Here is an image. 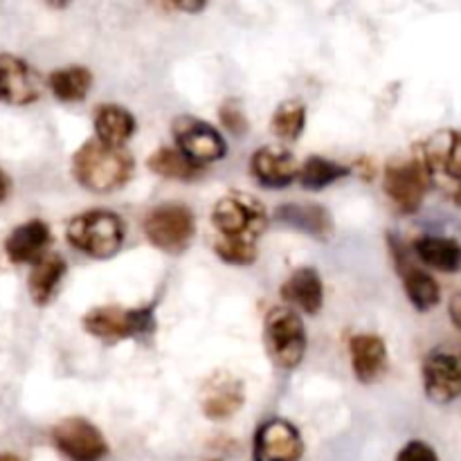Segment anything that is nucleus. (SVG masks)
I'll return each mask as SVG.
<instances>
[{
  "instance_id": "473e14b6",
  "label": "nucleus",
  "mask_w": 461,
  "mask_h": 461,
  "mask_svg": "<svg viewBox=\"0 0 461 461\" xmlns=\"http://www.w3.org/2000/svg\"><path fill=\"white\" fill-rule=\"evenodd\" d=\"M169 7L176 9V12L198 14V12H203V9H205V3H171Z\"/></svg>"
},
{
  "instance_id": "bb28decb",
  "label": "nucleus",
  "mask_w": 461,
  "mask_h": 461,
  "mask_svg": "<svg viewBox=\"0 0 461 461\" xmlns=\"http://www.w3.org/2000/svg\"><path fill=\"white\" fill-rule=\"evenodd\" d=\"M306 124V106L300 99H286L279 104L273 113V133L284 142H295L302 133H304Z\"/></svg>"
},
{
  "instance_id": "6ab92c4d",
  "label": "nucleus",
  "mask_w": 461,
  "mask_h": 461,
  "mask_svg": "<svg viewBox=\"0 0 461 461\" xmlns=\"http://www.w3.org/2000/svg\"><path fill=\"white\" fill-rule=\"evenodd\" d=\"M282 297L288 304L304 311V313L315 315L324 304L322 277H320L318 270L311 268V266L297 268L295 273L282 284Z\"/></svg>"
},
{
  "instance_id": "c85d7f7f",
  "label": "nucleus",
  "mask_w": 461,
  "mask_h": 461,
  "mask_svg": "<svg viewBox=\"0 0 461 461\" xmlns=\"http://www.w3.org/2000/svg\"><path fill=\"white\" fill-rule=\"evenodd\" d=\"M219 117H221V124H223L225 129L230 131V133L243 135L248 131L246 113H243V108L239 106L237 102H232V99H230V102H225L223 106H221Z\"/></svg>"
},
{
  "instance_id": "9d476101",
  "label": "nucleus",
  "mask_w": 461,
  "mask_h": 461,
  "mask_svg": "<svg viewBox=\"0 0 461 461\" xmlns=\"http://www.w3.org/2000/svg\"><path fill=\"white\" fill-rule=\"evenodd\" d=\"M423 390L432 403H453L461 394V354L435 349L423 360Z\"/></svg>"
},
{
  "instance_id": "7c9ffc66",
  "label": "nucleus",
  "mask_w": 461,
  "mask_h": 461,
  "mask_svg": "<svg viewBox=\"0 0 461 461\" xmlns=\"http://www.w3.org/2000/svg\"><path fill=\"white\" fill-rule=\"evenodd\" d=\"M351 171H356V174H358L363 180H367V183L376 176V167H374V162L369 160V158H363V160L356 162V167Z\"/></svg>"
},
{
  "instance_id": "39448f33",
  "label": "nucleus",
  "mask_w": 461,
  "mask_h": 461,
  "mask_svg": "<svg viewBox=\"0 0 461 461\" xmlns=\"http://www.w3.org/2000/svg\"><path fill=\"white\" fill-rule=\"evenodd\" d=\"M432 174L423 162L421 153L414 147L412 158L405 160H390L383 176V189L387 198L403 214H414L423 205L426 192L430 189Z\"/></svg>"
},
{
  "instance_id": "f704fd0d",
  "label": "nucleus",
  "mask_w": 461,
  "mask_h": 461,
  "mask_svg": "<svg viewBox=\"0 0 461 461\" xmlns=\"http://www.w3.org/2000/svg\"><path fill=\"white\" fill-rule=\"evenodd\" d=\"M0 461H23V459L16 457V455H12V453H0Z\"/></svg>"
},
{
  "instance_id": "a878e982",
  "label": "nucleus",
  "mask_w": 461,
  "mask_h": 461,
  "mask_svg": "<svg viewBox=\"0 0 461 461\" xmlns=\"http://www.w3.org/2000/svg\"><path fill=\"white\" fill-rule=\"evenodd\" d=\"M147 167L156 176H162V178L169 180H196L203 174V167L194 165L178 149L171 147H160L156 153H151L147 160Z\"/></svg>"
},
{
  "instance_id": "f03ea898",
  "label": "nucleus",
  "mask_w": 461,
  "mask_h": 461,
  "mask_svg": "<svg viewBox=\"0 0 461 461\" xmlns=\"http://www.w3.org/2000/svg\"><path fill=\"white\" fill-rule=\"evenodd\" d=\"M212 225L219 234V241L257 248V241L268 225V212L261 205L259 198L232 192L216 201L212 210Z\"/></svg>"
},
{
  "instance_id": "4468645a",
  "label": "nucleus",
  "mask_w": 461,
  "mask_h": 461,
  "mask_svg": "<svg viewBox=\"0 0 461 461\" xmlns=\"http://www.w3.org/2000/svg\"><path fill=\"white\" fill-rule=\"evenodd\" d=\"M250 174L257 183L270 189L288 187L300 174V162L282 147H261L252 153Z\"/></svg>"
},
{
  "instance_id": "423d86ee",
  "label": "nucleus",
  "mask_w": 461,
  "mask_h": 461,
  "mask_svg": "<svg viewBox=\"0 0 461 461\" xmlns=\"http://www.w3.org/2000/svg\"><path fill=\"white\" fill-rule=\"evenodd\" d=\"M86 331L104 342H120L129 338H144L156 331L153 306L122 309V306H97L81 318Z\"/></svg>"
},
{
  "instance_id": "1a4fd4ad",
  "label": "nucleus",
  "mask_w": 461,
  "mask_h": 461,
  "mask_svg": "<svg viewBox=\"0 0 461 461\" xmlns=\"http://www.w3.org/2000/svg\"><path fill=\"white\" fill-rule=\"evenodd\" d=\"M52 441L70 461H102L108 455V444L102 432L81 417L63 419L54 426Z\"/></svg>"
},
{
  "instance_id": "a211bd4d",
  "label": "nucleus",
  "mask_w": 461,
  "mask_h": 461,
  "mask_svg": "<svg viewBox=\"0 0 461 461\" xmlns=\"http://www.w3.org/2000/svg\"><path fill=\"white\" fill-rule=\"evenodd\" d=\"M243 385L232 376L212 378L203 392V414L212 421H223L234 417L243 408Z\"/></svg>"
},
{
  "instance_id": "6e6552de",
  "label": "nucleus",
  "mask_w": 461,
  "mask_h": 461,
  "mask_svg": "<svg viewBox=\"0 0 461 461\" xmlns=\"http://www.w3.org/2000/svg\"><path fill=\"white\" fill-rule=\"evenodd\" d=\"M171 133H174L178 151L194 165L205 167L210 162L221 160L228 153L223 135L212 129L207 122L192 115H180L171 122Z\"/></svg>"
},
{
  "instance_id": "aec40b11",
  "label": "nucleus",
  "mask_w": 461,
  "mask_h": 461,
  "mask_svg": "<svg viewBox=\"0 0 461 461\" xmlns=\"http://www.w3.org/2000/svg\"><path fill=\"white\" fill-rule=\"evenodd\" d=\"M93 124L95 140L113 149H124L131 135L135 133L133 113L126 111L124 106H117V104H102V106H97Z\"/></svg>"
},
{
  "instance_id": "0eeeda50",
  "label": "nucleus",
  "mask_w": 461,
  "mask_h": 461,
  "mask_svg": "<svg viewBox=\"0 0 461 461\" xmlns=\"http://www.w3.org/2000/svg\"><path fill=\"white\" fill-rule=\"evenodd\" d=\"M144 234L158 250L180 255L194 241L196 221H194L192 210L187 205L167 203V205L149 212L147 221H144Z\"/></svg>"
},
{
  "instance_id": "b1692460",
  "label": "nucleus",
  "mask_w": 461,
  "mask_h": 461,
  "mask_svg": "<svg viewBox=\"0 0 461 461\" xmlns=\"http://www.w3.org/2000/svg\"><path fill=\"white\" fill-rule=\"evenodd\" d=\"M48 86L59 102L77 104L88 97L90 86H93V72L84 66L59 68L48 77Z\"/></svg>"
},
{
  "instance_id": "f8f14e48",
  "label": "nucleus",
  "mask_w": 461,
  "mask_h": 461,
  "mask_svg": "<svg viewBox=\"0 0 461 461\" xmlns=\"http://www.w3.org/2000/svg\"><path fill=\"white\" fill-rule=\"evenodd\" d=\"M43 93L39 72L21 57L0 54V104L27 106Z\"/></svg>"
},
{
  "instance_id": "20e7f679",
  "label": "nucleus",
  "mask_w": 461,
  "mask_h": 461,
  "mask_svg": "<svg viewBox=\"0 0 461 461\" xmlns=\"http://www.w3.org/2000/svg\"><path fill=\"white\" fill-rule=\"evenodd\" d=\"M264 345L279 369H295L306 354V331L302 318L288 306H275L266 315Z\"/></svg>"
},
{
  "instance_id": "5701e85b",
  "label": "nucleus",
  "mask_w": 461,
  "mask_h": 461,
  "mask_svg": "<svg viewBox=\"0 0 461 461\" xmlns=\"http://www.w3.org/2000/svg\"><path fill=\"white\" fill-rule=\"evenodd\" d=\"M412 250L428 268L439 273L461 270V243L450 237H421L412 243Z\"/></svg>"
},
{
  "instance_id": "393cba45",
  "label": "nucleus",
  "mask_w": 461,
  "mask_h": 461,
  "mask_svg": "<svg viewBox=\"0 0 461 461\" xmlns=\"http://www.w3.org/2000/svg\"><path fill=\"white\" fill-rule=\"evenodd\" d=\"M351 174V167L340 165V162H333L329 158L311 156L306 158L304 165L300 167V174L297 180L302 183V187L309 189V192H318V189L329 187V185L338 183V180L347 178Z\"/></svg>"
},
{
  "instance_id": "72a5a7b5",
  "label": "nucleus",
  "mask_w": 461,
  "mask_h": 461,
  "mask_svg": "<svg viewBox=\"0 0 461 461\" xmlns=\"http://www.w3.org/2000/svg\"><path fill=\"white\" fill-rule=\"evenodd\" d=\"M9 189H12V185H9V178L3 174V171H0V203L7 201Z\"/></svg>"
},
{
  "instance_id": "7ed1b4c3",
  "label": "nucleus",
  "mask_w": 461,
  "mask_h": 461,
  "mask_svg": "<svg viewBox=\"0 0 461 461\" xmlns=\"http://www.w3.org/2000/svg\"><path fill=\"white\" fill-rule=\"evenodd\" d=\"M126 230L120 216L111 210H90L70 219L66 239L75 250L93 259H111L124 246Z\"/></svg>"
},
{
  "instance_id": "9b49d317",
  "label": "nucleus",
  "mask_w": 461,
  "mask_h": 461,
  "mask_svg": "<svg viewBox=\"0 0 461 461\" xmlns=\"http://www.w3.org/2000/svg\"><path fill=\"white\" fill-rule=\"evenodd\" d=\"M304 455V441L293 423L284 419H270L257 428L252 459L255 461H300Z\"/></svg>"
},
{
  "instance_id": "c756f323",
  "label": "nucleus",
  "mask_w": 461,
  "mask_h": 461,
  "mask_svg": "<svg viewBox=\"0 0 461 461\" xmlns=\"http://www.w3.org/2000/svg\"><path fill=\"white\" fill-rule=\"evenodd\" d=\"M396 461H439V455L430 444L421 439L408 441L396 455Z\"/></svg>"
},
{
  "instance_id": "c9c22d12",
  "label": "nucleus",
  "mask_w": 461,
  "mask_h": 461,
  "mask_svg": "<svg viewBox=\"0 0 461 461\" xmlns=\"http://www.w3.org/2000/svg\"><path fill=\"white\" fill-rule=\"evenodd\" d=\"M453 203H455V205H459V207H461V187L457 189V192L453 194Z\"/></svg>"
},
{
  "instance_id": "f257e3e1",
  "label": "nucleus",
  "mask_w": 461,
  "mask_h": 461,
  "mask_svg": "<svg viewBox=\"0 0 461 461\" xmlns=\"http://www.w3.org/2000/svg\"><path fill=\"white\" fill-rule=\"evenodd\" d=\"M72 176L90 192H115L133 176V156L126 149L106 147L95 138L86 140L72 156Z\"/></svg>"
},
{
  "instance_id": "4be33fe9",
  "label": "nucleus",
  "mask_w": 461,
  "mask_h": 461,
  "mask_svg": "<svg viewBox=\"0 0 461 461\" xmlns=\"http://www.w3.org/2000/svg\"><path fill=\"white\" fill-rule=\"evenodd\" d=\"M68 264L59 252H45L36 264H32L30 279H27V286H30V297L34 300V304L45 306L57 293L59 284L66 277Z\"/></svg>"
},
{
  "instance_id": "f3484780",
  "label": "nucleus",
  "mask_w": 461,
  "mask_h": 461,
  "mask_svg": "<svg viewBox=\"0 0 461 461\" xmlns=\"http://www.w3.org/2000/svg\"><path fill=\"white\" fill-rule=\"evenodd\" d=\"M50 243H52V234H50L48 223L32 219L12 230L5 241V252L14 264H36L45 252H50Z\"/></svg>"
},
{
  "instance_id": "cd10ccee",
  "label": "nucleus",
  "mask_w": 461,
  "mask_h": 461,
  "mask_svg": "<svg viewBox=\"0 0 461 461\" xmlns=\"http://www.w3.org/2000/svg\"><path fill=\"white\" fill-rule=\"evenodd\" d=\"M214 252L219 259L232 266H250L257 259L255 246H243V243H228V241H214Z\"/></svg>"
},
{
  "instance_id": "412c9836",
  "label": "nucleus",
  "mask_w": 461,
  "mask_h": 461,
  "mask_svg": "<svg viewBox=\"0 0 461 461\" xmlns=\"http://www.w3.org/2000/svg\"><path fill=\"white\" fill-rule=\"evenodd\" d=\"M275 216L279 223L318 241H329L333 237V219L322 205H284L275 212Z\"/></svg>"
},
{
  "instance_id": "2eb2a0df",
  "label": "nucleus",
  "mask_w": 461,
  "mask_h": 461,
  "mask_svg": "<svg viewBox=\"0 0 461 461\" xmlns=\"http://www.w3.org/2000/svg\"><path fill=\"white\" fill-rule=\"evenodd\" d=\"M349 356L354 376L365 385L381 381L387 372V347L381 336L360 333L349 340Z\"/></svg>"
},
{
  "instance_id": "dca6fc26",
  "label": "nucleus",
  "mask_w": 461,
  "mask_h": 461,
  "mask_svg": "<svg viewBox=\"0 0 461 461\" xmlns=\"http://www.w3.org/2000/svg\"><path fill=\"white\" fill-rule=\"evenodd\" d=\"M417 149L430 169L432 178L437 174H446L448 178L461 183V131H439Z\"/></svg>"
},
{
  "instance_id": "ddd939ff",
  "label": "nucleus",
  "mask_w": 461,
  "mask_h": 461,
  "mask_svg": "<svg viewBox=\"0 0 461 461\" xmlns=\"http://www.w3.org/2000/svg\"><path fill=\"white\" fill-rule=\"evenodd\" d=\"M390 248L392 255H394L396 270H399L401 279H403V288L408 300L412 302V306L417 311H432L441 302V288L437 284V279L432 277L426 270L417 268V266L410 261L408 250H405L403 243L396 237H390Z\"/></svg>"
},
{
  "instance_id": "2f4dec72",
  "label": "nucleus",
  "mask_w": 461,
  "mask_h": 461,
  "mask_svg": "<svg viewBox=\"0 0 461 461\" xmlns=\"http://www.w3.org/2000/svg\"><path fill=\"white\" fill-rule=\"evenodd\" d=\"M448 315H450V320H453L455 327H457L459 331H461V293H457V295L450 297Z\"/></svg>"
}]
</instances>
